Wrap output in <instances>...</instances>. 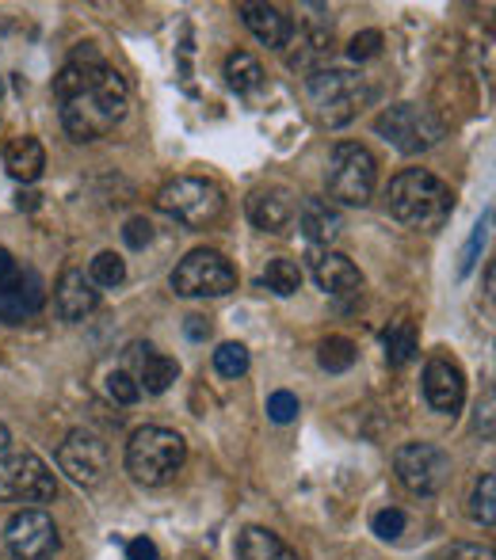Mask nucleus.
<instances>
[{
    "instance_id": "nucleus-9",
    "label": "nucleus",
    "mask_w": 496,
    "mask_h": 560,
    "mask_svg": "<svg viewBox=\"0 0 496 560\" xmlns=\"http://www.w3.org/2000/svg\"><path fill=\"white\" fill-rule=\"evenodd\" d=\"M58 495L50 465L38 454H8L0 462V503H50Z\"/></svg>"
},
{
    "instance_id": "nucleus-12",
    "label": "nucleus",
    "mask_w": 496,
    "mask_h": 560,
    "mask_svg": "<svg viewBox=\"0 0 496 560\" xmlns=\"http://www.w3.org/2000/svg\"><path fill=\"white\" fill-rule=\"evenodd\" d=\"M4 541L12 549V557L20 560H50L61 546V534L43 508H23L8 518Z\"/></svg>"
},
{
    "instance_id": "nucleus-28",
    "label": "nucleus",
    "mask_w": 496,
    "mask_h": 560,
    "mask_svg": "<svg viewBox=\"0 0 496 560\" xmlns=\"http://www.w3.org/2000/svg\"><path fill=\"white\" fill-rule=\"evenodd\" d=\"M89 279H92V287H104V290L123 287L126 282V259L115 256V252H100L89 267Z\"/></svg>"
},
{
    "instance_id": "nucleus-35",
    "label": "nucleus",
    "mask_w": 496,
    "mask_h": 560,
    "mask_svg": "<svg viewBox=\"0 0 496 560\" xmlns=\"http://www.w3.org/2000/svg\"><path fill=\"white\" fill-rule=\"evenodd\" d=\"M382 50V31H359L356 38L348 43V58L351 61H371Z\"/></svg>"
},
{
    "instance_id": "nucleus-38",
    "label": "nucleus",
    "mask_w": 496,
    "mask_h": 560,
    "mask_svg": "<svg viewBox=\"0 0 496 560\" xmlns=\"http://www.w3.org/2000/svg\"><path fill=\"white\" fill-rule=\"evenodd\" d=\"M477 431H482L485 439H493V389L485 393V400L477 405Z\"/></svg>"
},
{
    "instance_id": "nucleus-36",
    "label": "nucleus",
    "mask_w": 496,
    "mask_h": 560,
    "mask_svg": "<svg viewBox=\"0 0 496 560\" xmlns=\"http://www.w3.org/2000/svg\"><path fill=\"white\" fill-rule=\"evenodd\" d=\"M436 560H496L489 546H474V541H454Z\"/></svg>"
},
{
    "instance_id": "nucleus-19",
    "label": "nucleus",
    "mask_w": 496,
    "mask_h": 560,
    "mask_svg": "<svg viewBox=\"0 0 496 560\" xmlns=\"http://www.w3.org/2000/svg\"><path fill=\"white\" fill-rule=\"evenodd\" d=\"M298 225H302L310 244H333L336 236L344 233L341 210L328 199H302V207H298Z\"/></svg>"
},
{
    "instance_id": "nucleus-20",
    "label": "nucleus",
    "mask_w": 496,
    "mask_h": 560,
    "mask_svg": "<svg viewBox=\"0 0 496 560\" xmlns=\"http://www.w3.org/2000/svg\"><path fill=\"white\" fill-rule=\"evenodd\" d=\"M4 168L12 179H20V184H35L38 176H43L46 168V149L38 138H31V133H20V138H12L4 145Z\"/></svg>"
},
{
    "instance_id": "nucleus-40",
    "label": "nucleus",
    "mask_w": 496,
    "mask_h": 560,
    "mask_svg": "<svg viewBox=\"0 0 496 560\" xmlns=\"http://www.w3.org/2000/svg\"><path fill=\"white\" fill-rule=\"evenodd\" d=\"M20 271V264H15V256L8 248H0V282H8L12 275Z\"/></svg>"
},
{
    "instance_id": "nucleus-31",
    "label": "nucleus",
    "mask_w": 496,
    "mask_h": 560,
    "mask_svg": "<svg viewBox=\"0 0 496 560\" xmlns=\"http://www.w3.org/2000/svg\"><path fill=\"white\" fill-rule=\"evenodd\" d=\"M489 222H493V210H485V214H482V222H477V225H474V233H470L466 252H462L459 275H470V271H474V264H477V252H482V248H485V241H489Z\"/></svg>"
},
{
    "instance_id": "nucleus-16",
    "label": "nucleus",
    "mask_w": 496,
    "mask_h": 560,
    "mask_svg": "<svg viewBox=\"0 0 496 560\" xmlns=\"http://www.w3.org/2000/svg\"><path fill=\"white\" fill-rule=\"evenodd\" d=\"M54 305H58V317L61 320H84L96 313L100 305V290L92 287V279L84 271H77V267H69V271H61L58 287H54Z\"/></svg>"
},
{
    "instance_id": "nucleus-24",
    "label": "nucleus",
    "mask_w": 496,
    "mask_h": 560,
    "mask_svg": "<svg viewBox=\"0 0 496 560\" xmlns=\"http://www.w3.org/2000/svg\"><path fill=\"white\" fill-rule=\"evenodd\" d=\"M382 347L390 366H405V362L416 359V328L413 320H393L390 328L382 332Z\"/></svg>"
},
{
    "instance_id": "nucleus-5",
    "label": "nucleus",
    "mask_w": 496,
    "mask_h": 560,
    "mask_svg": "<svg viewBox=\"0 0 496 560\" xmlns=\"http://www.w3.org/2000/svg\"><path fill=\"white\" fill-rule=\"evenodd\" d=\"M157 207L161 214L176 218L180 225H192V229H207L222 218L226 210V195L215 179H203V176H176L157 191Z\"/></svg>"
},
{
    "instance_id": "nucleus-10",
    "label": "nucleus",
    "mask_w": 496,
    "mask_h": 560,
    "mask_svg": "<svg viewBox=\"0 0 496 560\" xmlns=\"http://www.w3.org/2000/svg\"><path fill=\"white\" fill-rule=\"evenodd\" d=\"M393 472L413 495H436L451 480V454L436 443H405L393 454Z\"/></svg>"
},
{
    "instance_id": "nucleus-23",
    "label": "nucleus",
    "mask_w": 496,
    "mask_h": 560,
    "mask_svg": "<svg viewBox=\"0 0 496 560\" xmlns=\"http://www.w3.org/2000/svg\"><path fill=\"white\" fill-rule=\"evenodd\" d=\"M333 58V31L321 27V31H305L302 38V50L290 58V69H305V73H321V66Z\"/></svg>"
},
{
    "instance_id": "nucleus-7",
    "label": "nucleus",
    "mask_w": 496,
    "mask_h": 560,
    "mask_svg": "<svg viewBox=\"0 0 496 560\" xmlns=\"http://www.w3.org/2000/svg\"><path fill=\"white\" fill-rule=\"evenodd\" d=\"M374 133L378 138L390 141L397 153L405 156H416V153H428L443 141L447 126L431 107H420V104H393V107H382V115L374 118Z\"/></svg>"
},
{
    "instance_id": "nucleus-26",
    "label": "nucleus",
    "mask_w": 496,
    "mask_h": 560,
    "mask_svg": "<svg viewBox=\"0 0 496 560\" xmlns=\"http://www.w3.org/2000/svg\"><path fill=\"white\" fill-rule=\"evenodd\" d=\"M264 287L279 298H290L302 290V267L295 259H267L264 267Z\"/></svg>"
},
{
    "instance_id": "nucleus-3",
    "label": "nucleus",
    "mask_w": 496,
    "mask_h": 560,
    "mask_svg": "<svg viewBox=\"0 0 496 560\" xmlns=\"http://www.w3.org/2000/svg\"><path fill=\"white\" fill-rule=\"evenodd\" d=\"M184 462L187 443L172 428H138L126 443V472L146 488L169 485L184 469Z\"/></svg>"
},
{
    "instance_id": "nucleus-1",
    "label": "nucleus",
    "mask_w": 496,
    "mask_h": 560,
    "mask_svg": "<svg viewBox=\"0 0 496 560\" xmlns=\"http://www.w3.org/2000/svg\"><path fill=\"white\" fill-rule=\"evenodd\" d=\"M54 96L61 104V126L73 141H96L115 130V122L126 112L123 73L96 58L92 50H81L58 77H54Z\"/></svg>"
},
{
    "instance_id": "nucleus-34",
    "label": "nucleus",
    "mask_w": 496,
    "mask_h": 560,
    "mask_svg": "<svg viewBox=\"0 0 496 560\" xmlns=\"http://www.w3.org/2000/svg\"><path fill=\"white\" fill-rule=\"evenodd\" d=\"M267 416H272L275 423H295L298 420V397L287 389L272 393V397H267Z\"/></svg>"
},
{
    "instance_id": "nucleus-33",
    "label": "nucleus",
    "mask_w": 496,
    "mask_h": 560,
    "mask_svg": "<svg viewBox=\"0 0 496 560\" xmlns=\"http://www.w3.org/2000/svg\"><path fill=\"white\" fill-rule=\"evenodd\" d=\"M371 530L385 541H397L401 534H405V511H397V508L378 511V515L371 518Z\"/></svg>"
},
{
    "instance_id": "nucleus-13",
    "label": "nucleus",
    "mask_w": 496,
    "mask_h": 560,
    "mask_svg": "<svg viewBox=\"0 0 496 560\" xmlns=\"http://www.w3.org/2000/svg\"><path fill=\"white\" fill-rule=\"evenodd\" d=\"M46 305V287L38 271L20 267L8 282H0V325H23V320L38 317Z\"/></svg>"
},
{
    "instance_id": "nucleus-25",
    "label": "nucleus",
    "mask_w": 496,
    "mask_h": 560,
    "mask_svg": "<svg viewBox=\"0 0 496 560\" xmlns=\"http://www.w3.org/2000/svg\"><path fill=\"white\" fill-rule=\"evenodd\" d=\"M226 81H230L233 92H252L264 84V66L249 50H238L226 58Z\"/></svg>"
},
{
    "instance_id": "nucleus-27",
    "label": "nucleus",
    "mask_w": 496,
    "mask_h": 560,
    "mask_svg": "<svg viewBox=\"0 0 496 560\" xmlns=\"http://www.w3.org/2000/svg\"><path fill=\"white\" fill-rule=\"evenodd\" d=\"M318 362H321V370H328V374H344V370L356 366V343H351L348 336H328V339H321Z\"/></svg>"
},
{
    "instance_id": "nucleus-32",
    "label": "nucleus",
    "mask_w": 496,
    "mask_h": 560,
    "mask_svg": "<svg viewBox=\"0 0 496 560\" xmlns=\"http://www.w3.org/2000/svg\"><path fill=\"white\" fill-rule=\"evenodd\" d=\"M107 397H112L115 405H138L141 389H138V382H134V374H126V370L107 374Z\"/></svg>"
},
{
    "instance_id": "nucleus-8",
    "label": "nucleus",
    "mask_w": 496,
    "mask_h": 560,
    "mask_svg": "<svg viewBox=\"0 0 496 560\" xmlns=\"http://www.w3.org/2000/svg\"><path fill=\"white\" fill-rule=\"evenodd\" d=\"M172 290L180 298H226L230 290H238V271L222 252L195 248L172 271Z\"/></svg>"
},
{
    "instance_id": "nucleus-30",
    "label": "nucleus",
    "mask_w": 496,
    "mask_h": 560,
    "mask_svg": "<svg viewBox=\"0 0 496 560\" xmlns=\"http://www.w3.org/2000/svg\"><path fill=\"white\" fill-rule=\"evenodd\" d=\"M249 347L245 343H222L215 351V370L222 377H241V374H249Z\"/></svg>"
},
{
    "instance_id": "nucleus-15",
    "label": "nucleus",
    "mask_w": 496,
    "mask_h": 560,
    "mask_svg": "<svg viewBox=\"0 0 496 560\" xmlns=\"http://www.w3.org/2000/svg\"><path fill=\"white\" fill-rule=\"evenodd\" d=\"M298 218V202L287 187H259L249 195V222L264 233H287Z\"/></svg>"
},
{
    "instance_id": "nucleus-4",
    "label": "nucleus",
    "mask_w": 496,
    "mask_h": 560,
    "mask_svg": "<svg viewBox=\"0 0 496 560\" xmlns=\"http://www.w3.org/2000/svg\"><path fill=\"white\" fill-rule=\"evenodd\" d=\"M325 187L328 199L344 202V207H367L378 187V164L371 149L359 145V141H341L328 156Z\"/></svg>"
},
{
    "instance_id": "nucleus-18",
    "label": "nucleus",
    "mask_w": 496,
    "mask_h": 560,
    "mask_svg": "<svg viewBox=\"0 0 496 560\" xmlns=\"http://www.w3.org/2000/svg\"><path fill=\"white\" fill-rule=\"evenodd\" d=\"M238 12H241V20H245V27L252 31V35H256L264 46H272V50H282V46L290 43V35H295L290 15L275 4H241Z\"/></svg>"
},
{
    "instance_id": "nucleus-22",
    "label": "nucleus",
    "mask_w": 496,
    "mask_h": 560,
    "mask_svg": "<svg viewBox=\"0 0 496 560\" xmlns=\"http://www.w3.org/2000/svg\"><path fill=\"white\" fill-rule=\"evenodd\" d=\"M141 359H138V389H146V393H164L172 382L180 377V366H176V359H169V354H161V351H153V347H141Z\"/></svg>"
},
{
    "instance_id": "nucleus-21",
    "label": "nucleus",
    "mask_w": 496,
    "mask_h": 560,
    "mask_svg": "<svg viewBox=\"0 0 496 560\" xmlns=\"http://www.w3.org/2000/svg\"><path fill=\"white\" fill-rule=\"evenodd\" d=\"M238 560H298V553L279 534L264 530V526H245L238 534Z\"/></svg>"
},
{
    "instance_id": "nucleus-29",
    "label": "nucleus",
    "mask_w": 496,
    "mask_h": 560,
    "mask_svg": "<svg viewBox=\"0 0 496 560\" xmlns=\"http://www.w3.org/2000/svg\"><path fill=\"white\" fill-rule=\"evenodd\" d=\"M470 515H474L485 530H493V523H496V477L493 472H485V477L477 480L474 495H470Z\"/></svg>"
},
{
    "instance_id": "nucleus-11",
    "label": "nucleus",
    "mask_w": 496,
    "mask_h": 560,
    "mask_svg": "<svg viewBox=\"0 0 496 560\" xmlns=\"http://www.w3.org/2000/svg\"><path fill=\"white\" fill-rule=\"evenodd\" d=\"M58 465L73 485L96 488V485H104L107 472H112V454H107V443L96 431L77 428V431H69L66 443H61Z\"/></svg>"
},
{
    "instance_id": "nucleus-17",
    "label": "nucleus",
    "mask_w": 496,
    "mask_h": 560,
    "mask_svg": "<svg viewBox=\"0 0 496 560\" xmlns=\"http://www.w3.org/2000/svg\"><path fill=\"white\" fill-rule=\"evenodd\" d=\"M310 271L313 279H318V287L325 290V294H356L359 287H364V275H359V267L351 264L348 256H341V252H313L310 256Z\"/></svg>"
},
{
    "instance_id": "nucleus-41",
    "label": "nucleus",
    "mask_w": 496,
    "mask_h": 560,
    "mask_svg": "<svg viewBox=\"0 0 496 560\" xmlns=\"http://www.w3.org/2000/svg\"><path fill=\"white\" fill-rule=\"evenodd\" d=\"M187 336H192V339H207L210 336V325L203 317H187Z\"/></svg>"
},
{
    "instance_id": "nucleus-39",
    "label": "nucleus",
    "mask_w": 496,
    "mask_h": 560,
    "mask_svg": "<svg viewBox=\"0 0 496 560\" xmlns=\"http://www.w3.org/2000/svg\"><path fill=\"white\" fill-rule=\"evenodd\" d=\"M126 557L130 560H161V553H157V546L149 538L130 541V546H126Z\"/></svg>"
},
{
    "instance_id": "nucleus-42",
    "label": "nucleus",
    "mask_w": 496,
    "mask_h": 560,
    "mask_svg": "<svg viewBox=\"0 0 496 560\" xmlns=\"http://www.w3.org/2000/svg\"><path fill=\"white\" fill-rule=\"evenodd\" d=\"M8 446H12V435H8V428L0 423V462L8 457Z\"/></svg>"
},
{
    "instance_id": "nucleus-14",
    "label": "nucleus",
    "mask_w": 496,
    "mask_h": 560,
    "mask_svg": "<svg viewBox=\"0 0 496 560\" xmlns=\"http://www.w3.org/2000/svg\"><path fill=\"white\" fill-rule=\"evenodd\" d=\"M424 400L443 416H454L462 408V400H466V377H462V370L451 359H431L424 366Z\"/></svg>"
},
{
    "instance_id": "nucleus-37",
    "label": "nucleus",
    "mask_w": 496,
    "mask_h": 560,
    "mask_svg": "<svg viewBox=\"0 0 496 560\" xmlns=\"http://www.w3.org/2000/svg\"><path fill=\"white\" fill-rule=\"evenodd\" d=\"M123 241L130 244V248H146V244L153 241V225H149V218H130L123 229Z\"/></svg>"
},
{
    "instance_id": "nucleus-2",
    "label": "nucleus",
    "mask_w": 496,
    "mask_h": 560,
    "mask_svg": "<svg viewBox=\"0 0 496 560\" xmlns=\"http://www.w3.org/2000/svg\"><path fill=\"white\" fill-rule=\"evenodd\" d=\"M385 210H390L393 222L431 233V229H443V222L451 218L454 195L428 168H405L385 187Z\"/></svg>"
},
{
    "instance_id": "nucleus-6",
    "label": "nucleus",
    "mask_w": 496,
    "mask_h": 560,
    "mask_svg": "<svg viewBox=\"0 0 496 560\" xmlns=\"http://www.w3.org/2000/svg\"><path fill=\"white\" fill-rule=\"evenodd\" d=\"M310 100L325 126H348L374 100V89L348 69H321L310 77Z\"/></svg>"
}]
</instances>
